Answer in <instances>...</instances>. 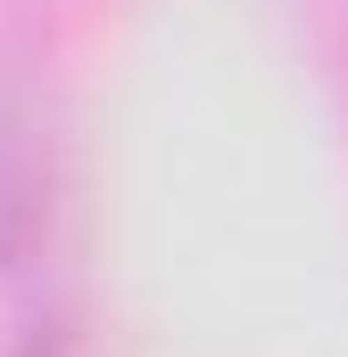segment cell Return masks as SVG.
<instances>
[{"label":"cell","mask_w":348,"mask_h":357,"mask_svg":"<svg viewBox=\"0 0 348 357\" xmlns=\"http://www.w3.org/2000/svg\"><path fill=\"white\" fill-rule=\"evenodd\" d=\"M67 349V250H58V142L33 75L0 50V357Z\"/></svg>","instance_id":"1"}]
</instances>
